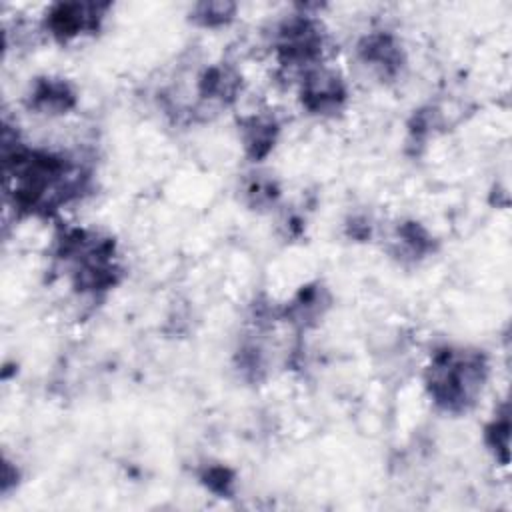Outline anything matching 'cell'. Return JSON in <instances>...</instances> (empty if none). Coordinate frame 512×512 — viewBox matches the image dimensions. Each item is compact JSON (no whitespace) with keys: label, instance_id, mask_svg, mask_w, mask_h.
I'll use <instances>...</instances> for the list:
<instances>
[{"label":"cell","instance_id":"obj_12","mask_svg":"<svg viewBox=\"0 0 512 512\" xmlns=\"http://www.w3.org/2000/svg\"><path fill=\"white\" fill-rule=\"evenodd\" d=\"M508 416L506 412L500 418H494V422L486 428V440L490 444L492 450H500L502 452V460H508Z\"/></svg>","mask_w":512,"mask_h":512},{"label":"cell","instance_id":"obj_4","mask_svg":"<svg viewBox=\"0 0 512 512\" xmlns=\"http://www.w3.org/2000/svg\"><path fill=\"white\" fill-rule=\"evenodd\" d=\"M302 106L312 114L336 112L346 100L344 80L328 68H310L302 76L300 84Z\"/></svg>","mask_w":512,"mask_h":512},{"label":"cell","instance_id":"obj_13","mask_svg":"<svg viewBox=\"0 0 512 512\" xmlns=\"http://www.w3.org/2000/svg\"><path fill=\"white\" fill-rule=\"evenodd\" d=\"M198 10H200V14L194 18H198L206 26H216V24H224L232 18L234 6L224 4V2H212V4H200Z\"/></svg>","mask_w":512,"mask_h":512},{"label":"cell","instance_id":"obj_10","mask_svg":"<svg viewBox=\"0 0 512 512\" xmlns=\"http://www.w3.org/2000/svg\"><path fill=\"white\" fill-rule=\"evenodd\" d=\"M326 302L328 300H326V292L322 286H306L290 302V306L286 308V316L290 318V322L304 328V326L312 324L322 314V310L328 306Z\"/></svg>","mask_w":512,"mask_h":512},{"label":"cell","instance_id":"obj_5","mask_svg":"<svg viewBox=\"0 0 512 512\" xmlns=\"http://www.w3.org/2000/svg\"><path fill=\"white\" fill-rule=\"evenodd\" d=\"M104 6L96 4H58L46 16V30L60 42L86 30H96Z\"/></svg>","mask_w":512,"mask_h":512},{"label":"cell","instance_id":"obj_2","mask_svg":"<svg viewBox=\"0 0 512 512\" xmlns=\"http://www.w3.org/2000/svg\"><path fill=\"white\" fill-rule=\"evenodd\" d=\"M486 370L480 352L450 346L436 350L426 372L430 398L446 412H464L474 404L486 380Z\"/></svg>","mask_w":512,"mask_h":512},{"label":"cell","instance_id":"obj_11","mask_svg":"<svg viewBox=\"0 0 512 512\" xmlns=\"http://www.w3.org/2000/svg\"><path fill=\"white\" fill-rule=\"evenodd\" d=\"M202 482L206 484L208 490L220 494V496H230L232 486H234V474L224 468V466H210L202 472Z\"/></svg>","mask_w":512,"mask_h":512},{"label":"cell","instance_id":"obj_3","mask_svg":"<svg viewBox=\"0 0 512 512\" xmlns=\"http://www.w3.org/2000/svg\"><path fill=\"white\" fill-rule=\"evenodd\" d=\"M274 46L282 66L304 68L306 72L318 66L324 52V36L314 18L294 16L278 28Z\"/></svg>","mask_w":512,"mask_h":512},{"label":"cell","instance_id":"obj_7","mask_svg":"<svg viewBox=\"0 0 512 512\" xmlns=\"http://www.w3.org/2000/svg\"><path fill=\"white\" fill-rule=\"evenodd\" d=\"M360 56L380 76H394L404 64L402 50L390 34H372L360 44Z\"/></svg>","mask_w":512,"mask_h":512},{"label":"cell","instance_id":"obj_9","mask_svg":"<svg viewBox=\"0 0 512 512\" xmlns=\"http://www.w3.org/2000/svg\"><path fill=\"white\" fill-rule=\"evenodd\" d=\"M276 136H278V122L274 120V116L258 114L242 122V140H244L246 152L254 160L264 158L272 150Z\"/></svg>","mask_w":512,"mask_h":512},{"label":"cell","instance_id":"obj_6","mask_svg":"<svg viewBox=\"0 0 512 512\" xmlns=\"http://www.w3.org/2000/svg\"><path fill=\"white\" fill-rule=\"evenodd\" d=\"M76 104V94L60 78H38L28 96V106L40 114H64Z\"/></svg>","mask_w":512,"mask_h":512},{"label":"cell","instance_id":"obj_1","mask_svg":"<svg viewBox=\"0 0 512 512\" xmlns=\"http://www.w3.org/2000/svg\"><path fill=\"white\" fill-rule=\"evenodd\" d=\"M54 262L84 294L110 290L122 272L116 262L114 240L84 228H68L56 236Z\"/></svg>","mask_w":512,"mask_h":512},{"label":"cell","instance_id":"obj_8","mask_svg":"<svg viewBox=\"0 0 512 512\" xmlns=\"http://www.w3.org/2000/svg\"><path fill=\"white\" fill-rule=\"evenodd\" d=\"M240 90V76L228 66H212L198 80L200 98L208 104H228Z\"/></svg>","mask_w":512,"mask_h":512}]
</instances>
